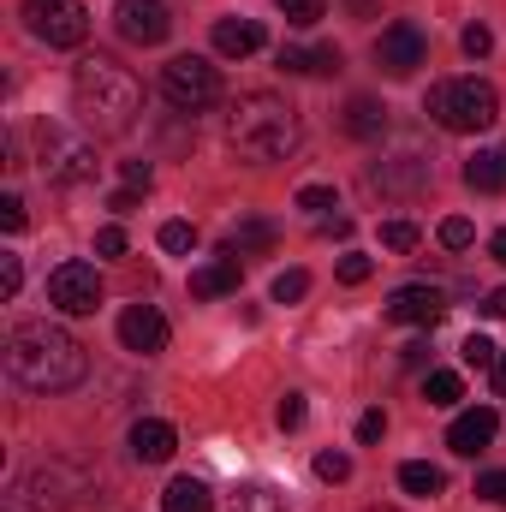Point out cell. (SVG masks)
<instances>
[{
    "mask_svg": "<svg viewBox=\"0 0 506 512\" xmlns=\"http://www.w3.org/2000/svg\"><path fill=\"white\" fill-rule=\"evenodd\" d=\"M6 370L30 393H72L90 376V352L54 322H18L6 340Z\"/></svg>",
    "mask_w": 506,
    "mask_h": 512,
    "instance_id": "cell-1",
    "label": "cell"
},
{
    "mask_svg": "<svg viewBox=\"0 0 506 512\" xmlns=\"http://www.w3.org/2000/svg\"><path fill=\"white\" fill-rule=\"evenodd\" d=\"M72 102H78V120L96 131V137H120L143 114V84L131 78L120 60L84 54L78 72H72Z\"/></svg>",
    "mask_w": 506,
    "mask_h": 512,
    "instance_id": "cell-2",
    "label": "cell"
},
{
    "mask_svg": "<svg viewBox=\"0 0 506 512\" xmlns=\"http://www.w3.org/2000/svg\"><path fill=\"white\" fill-rule=\"evenodd\" d=\"M227 137H233V149L251 155V161H286V155L304 143V126H298V108H292L286 96H274V90H251V96L233 102V114H227Z\"/></svg>",
    "mask_w": 506,
    "mask_h": 512,
    "instance_id": "cell-3",
    "label": "cell"
},
{
    "mask_svg": "<svg viewBox=\"0 0 506 512\" xmlns=\"http://www.w3.org/2000/svg\"><path fill=\"white\" fill-rule=\"evenodd\" d=\"M429 120L441 131L477 137V131H489L501 120V96H495V84H483V78H447V84L429 90Z\"/></svg>",
    "mask_w": 506,
    "mask_h": 512,
    "instance_id": "cell-4",
    "label": "cell"
},
{
    "mask_svg": "<svg viewBox=\"0 0 506 512\" xmlns=\"http://www.w3.org/2000/svg\"><path fill=\"white\" fill-rule=\"evenodd\" d=\"M78 489H84V483H78V471H72V465H60V459H48V465L24 471V477L12 483L6 512H66Z\"/></svg>",
    "mask_w": 506,
    "mask_h": 512,
    "instance_id": "cell-5",
    "label": "cell"
},
{
    "mask_svg": "<svg viewBox=\"0 0 506 512\" xmlns=\"http://www.w3.org/2000/svg\"><path fill=\"white\" fill-rule=\"evenodd\" d=\"M161 96L179 108V114H203L221 102V72L203 60V54H179L161 66Z\"/></svg>",
    "mask_w": 506,
    "mask_h": 512,
    "instance_id": "cell-6",
    "label": "cell"
},
{
    "mask_svg": "<svg viewBox=\"0 0 506 512\" xmlns=\"http://www.w3.org/2000/svg\"><path fill=\"white\" fill-rule=\"evenodd\" d=\"M24 24H30V36L48 42V48H78V42L90 36L84 0H24Z\"/></svg>",
    "mask_w": 506,
    "mask_h": 512,
    "instance_id": "cell-7",
    "label": "cell"
},
{
    "mask_svg": "<svg viewBox=\"0 0 506 512\" xmlns=\"http://www.w3.org/2000/svg\"><path fill=\"white\" fill-rule=\"evenodd\" d=\"M48 304L66 310V316H90V310L102 304V274H96L90 262H60V268L48 274Z\"/></svg>",
    "mask_w": 506,
    "mask_h": 512,
    "instance_id": "cell-8",
    "label": "cell"
},
{
    "mask_svg": "<svg viewBox=\"0 0 506 512\" xmlns=\"http://www.w3.org/2000/svg\"><path fill=\"white\" fill-rule=\"evenodd\" d=\"M114 30L131 48H161L167 30H173V12H167V0H120L114 6Z\"/></svg>",
    "mask_w": 506,
    "mask_h": 512,
    "instance_id": "cell-9",
    "label": "cell"
},
{
    "mask_svg": "<svg viewBox=\"0 0 506 512\" xmlns=\"http://www.w3.org/2000/svg\"><path fill=\"white\" fill-rule=\"evenodd\" d=\"M423 54H429V42H423V30L417 24H387L381 30V42H376V66L387 72V78H411L417 66H423Z\"/></svg>",
    "mask_w": 506,
    "mask_h": 512,
    "instance_id": "cell-10",
    "label": "cell"
},
{
    "mask_svg": "<svg viewBox=\"0 0 506 512\" xmlns=\"http://www.w3.org/2000/svg\"><path fill=\"white\" fill-rule=\"evenodd\" d=\"M387 316H393V322H405V328H435V322L447 316V292H441V286L411 280V286H399V292L387 298Z\"/></svg>",
    "mask_w": 506,
    "mask_h": 512,
    "instance_id": "cell-11",
    "label": "cell"
},
{
    "mask_svg": "<svg viewBox=\"0 0 506 512\" xmlns=\"http://www.w3.org/2000/svg\"><path fill=\"white\" fill-rule=\"evenodd\" d=\"M120 346L137 352V358L167 352V316H161L155 304H131V310H120Z\"/></svg>",
    "mask_w": 506,
    "mask_h": 512,
    "instance_id": "cell-12",
    "label": "cell"
},
{
    "mask_svg": "<svg viewBox=\"0 0 506 512\" xmlns=\"http://www.w3.org/2000/svg\"><path fill=\"white\" fill-rule=\"evenodd\" d=\"M42 167H48L60 185H78V179L96 173V155H90V143H66L54 126H42Z\"/></svg>",
    "mask_w": 506,
    "mask_h": 512,
    "instance_id": "cell-13",
    "label": "cell"
},
{
    "mask_svg": "<svg viewBox=\"0 0 506 512\" xmlns=\"http://www.w3.org/2000/svg\"><path fill=\"white\" fill-rule=\"evenodd\" d=\"M495 435H501V417H495L489 405H477V411H459V417H453V429H447V447H453V453H465V459H477V453H483Z\"/></svg>",
    "mask_w": 506,
    "mask_h": 512,
    "instance_id": "cell-14",
    "label": "cell"
},
{
    "mask_svg": "<svg viewBox=\"0 0 506 512\" xmlns=\"http://www.w3.org/2000/svg\"><path fill=\"white\" fill-rule=\"evenodd\" d=\"M173 447H179L173 423H161V417H137V423H131V453H137L143 465H167Z\"/></svg>",
    "mask_w": 506,
    "mask_h": 512,
    "instance_id": "cell-15",
    "label": "cell"
},
{
    "mask_svg": "<svg viewBox=\"0 0 506 512\" xmlns=\"http://www.w3.org/2000/svg\"><path fill=\"white\" fill-rule=\"evenodd\" d=\"M239 274H245V262H239L233 251H221L215 262L191 268V298H221V292H239Z\"/></svg>",
    "mask_w": 506,
    "mask_h": 512,
    "instance_id": "cell-16",
    "label": "cell"
},
{
    "mask_svg": "<svg viewBox=\"0 0 506 512\" xmlns=\"http://www.w3.org/2000/svg\"><path fill=\"white\" fill-rule=\"evenodd\" d=\"M423 179H429V161H423L417 149H405V155L381 161L376 173H370V185H381V191H417Z\"/></svg>",
    "mask_w": 506,
    "mask_h": 512,
    "instance_id": "cell-17",
    "label": "cell"
},
{
    "mask_svg": "<svg viewBox=\"0 0 506 512\" xmlns=\"http://www.w3.org/2000/svg\"><path fill=\"white\" fill-rule=\"evenodd\" d=\"M215 48H221L227 60H245V54L262 48V24H256V18H221V24H215Z\"/></svg>",
    "mask_w": 506,
    "mask_h": 512,
    "instance_id": "cell-18",
    "label": "cell"
},
{
    "mask_svg": "<svg viewBox=\"0 0 506 512\" xmlns=\"http://www.w3.org/2000/svg\"><path fill=\"white\" fill-rule=\"evenodd\" d=\"M161 512H215V495L197 477H173L167 495H161Z\"/></svg>",
    "mask_w": 506,
    "mask_h": 512,
    "instance_id": "cell-19",
    "label": "cell"
},
{
    "mask_svg": "<svg viewBox=\"0 0 506 512\" xmlns=\"http://www.w3.org/2000/svg\"><path fill=\"white\" fill-rule=\"evenodd\" d=\"M465 185H471V191H501L506 185V155L501 149H477V155L465 161Z\"/></svg>",
    "mask_w": 506,
    "mask_h": 512,
    "instance_id": "cell-20",
    "label": "cell"
},
{
    "mask_svg": "<svg viewBox=\"0 0 506 512\" xmlns=\"http://www.w3.org/2000/svg\"><path fill=\"white\" fill-rule=\"evenodd\" d=\"M280 66L286 72H340V48L334 42H322V48H280Z\"/></svg>",
    "mask_w": 506,
    "mask_h": 512,
    "instance_id": "cell-21",
    "label": "cell"
},
{
    "mask_svg": "<svg viewBox=\"0 0 506 512\" xmlns=\"http://www.w3.org/2000/svg\"><path fill=\"white\" fill-rule=\"evenodd\" d=\"M399 489H405V495H417V501H435V495L447 489V471H441V465L411 459V465H399Z\"/></svg>",
    "mask_w": 506,
    "mask_h": 512,
    "instance_id": "cell-22",
    "label": "cell"
},
{
    "mask_svg": "<svg viewBox=\"0 0 506 512\" xmlns=\"http://www.w3.org/2000/svg\"><path fill=\"white\" fill-rule=\"evenodd\" d=\"M346 131L364 137V143H376L381 131H387V108L370 102V96H352V102H346Z\"/></svg>",
    "mask_w": 506,
    "mask_h": 512,
    "instance_id": "cell-23",
    "label": "cell"
},
{
    "mask_svg": "<svg viewBox=\"0 0 506 512\" xmlns=\"http://www.w3.org/2000/svg\"><path fill=\"white\" fill-rule=\"evenodd\" d=\"M227 251H233V256L274 251V221H239V227H233V239H227Z\"/></svg>",
    "mask_w": 506,
    "mask_h": 512,
    "instance_id": "cell-24",
    "label": "cell"
},
{
    "mask_svg": "<svg viewBox=\"0 0 506 512\" xmlns=\"http://www.w3.org/2000/svg\"><path fill=\"white\" fill-rule=\"evenodd\" d=\"M423 399L447 411V405H459V399H465V382H459L453 370H429V382H423Z\"/></svg>",
    "mask_w": 506,
    "mask_h": 512,
    "instance_id": "cell-25",
    "label": "cell"
},
{
    "mask_svg": "<svg viewBox=\"0 0 506 512\" xmlns=\"http://www.w3.org/2000/svg\"><path fill=\"white\" fill-rule=\"evenodd\" d=\"M459 358H465L471 370H495V364H501V346H495L489 334H471V340L459 346Z\"/></svg>",
    "mask_w": 506,
    "mask_h": 512,
    "instance_id": "cell-26",
    "label": "cell"
},
{
    "mask_svg": "<svg viewBox=\"0 0 506 512\" xmlns=\"http://www.w3.org/2000/svg\"><path fill=\"white\" fill-rule=\"evenodd\" d=\"M280 12H286V24H298V30H310V24H322L328 18V0H274Z\"/></svg>",
    "mask_w": 506,
    "mask_h": 512,
    "instance_id": "cell-27",
    "label": "cell"
},
{
    "mask_svg": "<svg viewBox=\"0 0 506 512\" xmlns=\"http://www.w3.org/2000/svg\"><path fill=\"white\" fill-rule=\"evenodd\" d=\"M441 245H447V251H471V245H477V227H471L465 215H447V221H441Z\"/></svg>",
    "mask_w": 506,
    "mask_h": 512,
    "instance_id": "cell-28",
    "label": "cell"
},
{
    "mask_svg": "<svg viewBox=\"0 0 506 512\" xmlns=\"http://www.w3.org/2000/svg\"><path fill=\"white\" fill-rule=\"evenodd\" d=\"M310 292V274L304 268H286V274H274V304H298Z\"/></svg>",
    "mask_w": 506,
    "mask_h": 512,
    "instance_id": "cell-29",
    "label": "cell"
},
{
    "mask_svg": "<svg viewBox=\"0 0 506 512\" xmlns=\"http://www.w3.org/2000/svg\"><path fill=\"white\" fill-rule=\"evenodd\" d=\"M298 209L304 215H328V209H340V197H334V185H304L298 191Z\"/></svg>",
    "mask_w": 506,
    "mask_h": 512,
    "instance_id": "cell-30",
    "label": "cell"
},
{
    "mask_svg": "<svg viewBox=\"0 0 506 512\" xmlns=\"http://www.w3.org/2000/svg\"><path fill=\"white\" fill-rule=\"evenodd\" d=\"M381 245H387V251H417V227H411V221H381Z\"/></svg>",
    "mask_w": 506,
    "mask_h": 512,
    "instance_id": "cell-31",
    "label": "cell"
},
{
    "mask_svg": "<svg viewBox=\"0 0 506 512\" xmlns=\"http://www.w3.org/2000/svg\"><path fill=\"white\" fill-rule=\"evenodd\" d=\"M191 245H197V227H191V221H167V227H161V251L185 256Z\"/></svg>",
    "mask_w": 506,
    "mask_h": 512,
    "instance_id": "cell-32",
    "label": "cell"
},
{
    "mask_svg": "<svg viewBox=\"0 0 506 512\" xmlns=\"http://www.w3.org/2000/svg\"><path fill=\"white\" fill-rule=\"evenodd\" d=\"M459 48H465L471 60H483V54H495V30H489V24H465V36H459Z\"/></svg>",
    "mask_w": 506,
    "mask_h": 512,
    "instance_id": "cell-33",
    "label": "cell"
},
{
    "mask_svg": "<svg viewBox=\"0 0 506 512\" xmlns=\"http://www.w3.org/2000/svg\"><path fill=\"white\" fill-rule=\"evenodd\" d=\"M304 417H310V411H304V393H286V399L274 405V423H280V429H304Z\"/></svg>",
    "mask_w": 506,
    "mask_h": 512,
    "instance_id": "cell-34",
    "label": "cell"
},
{
    "mask_svg": "<svg viewBox=\"0 0 506 512\" xmlns=\"http://www.w3.org/2000/svg\"><path fill=\"white\" fill-rule=\"evenodd\" d=\"M316 477L322 483H346L352 477V459L346 453H316Z\"/></svg>",
    "mask_w": 506,
    "mask_h": 512,
    "instance_id": "cell-35",
    "label": "cell"
},
{
    "mask_svg": "<svg viewBox=\"0 0 506 512\" xmlns=\"http://www.w3.org/2000/svg\"><path fill=\"white\" fill-rule=\"evenodd\" d=\"M477 501L506 507V471H483V477H477Z\"/></svg>",
    "mask_w": 506,
    "mask_h": 512,
    "instance_id": "cell-36",
    "label": "cell"
},
{
    "mask_svg": "<svg viewBox=\"0 0 506 512\" xmlns=\"http://www.w3.org/2000/svg\"><path fill=\"white\" fill-rule=\"evenodd\" d=\"M370 274H376V262H370V256H340V280H346V286H364V280H370Z\"/></svg>",
    "mask_w": 506,
    "mask_h": 512,
    "instance_id": "cell-37",
    "label": "cell"
},
{
    "mask_svg": "<svg viewBox=\"0 0 506 512\" xmlns=\"http://www.w3.org/2000/svg\"><path fill=\"white\" fill-rule=\"evenodd\" d=\"M18 286H24V262L6 251V256H0V292H6V298H18Z\"/></svg>",
    "mask_w": 506,
    "mask_h": 512,
    "instance_id": "cell-38",
    "label": "cell"
},
{
    "mask_svg": "<svg viewBox=\"0 0 506 512\" xmlns=\"http://www.w3.org/2000/svg\"><path fill=\"white\" fill-rule=\"evenodd\" d=\"M120 173H126V191H149V185H155V167H149V161H126Z\"/></svg>",
    "mask_w": 506,
    "mask_h": 512,
    "instance_id": "cell-39",
    "label": "cell"
},
{
    "mask_svg": "<svg viewBox=\"0 0 506 512\" xmlns=\"http://www.w3.org/2000/svg\"><path fill=\"white\" fill-rule=\"evenodd\" d=\"M0 227H6V233H18V227H24V203H18L12 191L0 197Z\"/></svg>",
    "mask_w": 506,
    "mask_h": 512,
    "instance_id": "cell-40",
    "label": "cell"
},
{
    "mask_svg": "<svg viewBox=\"0 0 506 512\" xmlns=\"http://www.w3.org/2000/svg\"><path fill=\"white\" fill-rule=\"evenodd\" d=\"M96 251L102 256H126V233H120V227H102V233H96Z\"/></svg>",
    "mask_w": 506,
    "mask_h": 512,
    "instance_id": "cell-41",
    "label": "cell"
},
{
    "mask_svg": "<svg viewBox=\"0 0 506 512\" xmlns=\"http://www.w3.org/2000/svg\"><path fill=\"white\" fill-rule=\"evenodd\" d=\"M381 435H387V417L381 411H364L358 417V441H381Z\"/></svg>",
    "mask_w": 506,
    "mask_h": 512,
    "instance_id": "cell-42",
    "label": "cell"
},
{
    "mask_svg": "<svg viewBox=\"0 0 506 512\" xmlns=\"http://www.w3.org/2000/svg\"><path fill=\"white\" fill-rule=\"evenodd\" d=\"M483 316H489V322H506V286H495V292L483 298Z\"/></svg>",
    "mask_w": 506,
    "mask_h": 512,
    "instance_id": "cell-43",
    "label": "cell"
},
{
    "mask_svg": "<svg viewBox=\"0 0 506 512\" xmlns=\"http://www.w3.org/2000/svg\"><path fill=\"white\" fill-rule=\"evenodd\" d=\"M423 358H429V346H423V340H411V346H405V370H423Z\"/></svg>",
    "mask_w": 506,
    "mask_h": 512,
    "instance_id": "cell-44",
    "label": "cell"
},
{
    "mask_svg": "<svg viewBox=\"0 0 506 512\" xmlns=\"http://www.w3.org/2000/svg\"><path fill=\"white\" fill-rule=\"evenodd\" d=\"M137 197H143V191H114V203H108V209H120V215H126V209H137Z\"/></svg>",
    "mask_w": 506,
    "mask_h": 512,
    "instance_id": "cell-45",
    "label": "cell"
},
{
    "mask_svg": "<svg viewBox=\"0 0 506 512\" xmlns=\"http://www.w3.org/2000/svg\"><path fill=\"white\" fill-rule=\"evenodd\" d=\"M489 251H495V262H506V227L495 233V239H489Z\"/></svg>",
    "mask_w": 506,
    "mask_h": 512,
    "instance_id": "cell-46",
    "label": "cell"
},
{
    "mask_svg": "<svg viewBox=\"0 0 506 512\" xmlns=\"http://www.w3.org/2000/svg\"><path fill=\"white\" fill-rule=\"evenodd\" d=\"M495 393L506 399V352H501V364H495Z\"/></svg>",
    "mask_w": 506,
    "mask_h": 512,
    "instance_id": "cell-47",
    "label": "cell"
},
{
    "mask_svg": "<svg viewBox=\"0 0 506 512\" xmlns=\"http://www.w3.org/2000/svg\"><path fill=\"white\" fill-rule=\"evenodd\" d=\"M376 512H381V507H376Z\"/></svg>",
    "mask_w": 506,
    "mask_h": 512,
    "instance_id": "cell-48",
    "label": "cell"
}]
</instances>
